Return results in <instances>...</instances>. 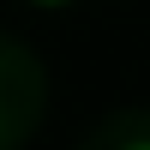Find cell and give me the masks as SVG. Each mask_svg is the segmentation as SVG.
I'll use <instances>...</instances> for the list:
<instances>
[{
    "label": "cell",
    "instance_id": "obj_1",
    "mask_svg": "<svg viewBox=\"0 0 150 150\" xmlns=\"http://www.w3.org/2000/svg\"><path fill=\"white\" fill-rule=\"evenodd\" d=\"M42 6H60V0H42Z\"/></svg>",
    "mask_w": 150,
    "mask_h": 150
},
{
    "label": "cell",
    "instance_id": "obj_2",
    "mask_svg": "<svg viewBox=\"0 0 150 150\" xmlns=\"http://www.w3.org/2000/svg\"><path fill=\"white\" fill-rule=\"evenodd\" d=\"M132 150H150V144H132Z\"/></svg>",
    "mask_w": 150,
    "mask_h": 150
}]
</instances>
